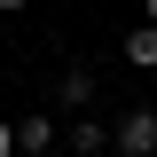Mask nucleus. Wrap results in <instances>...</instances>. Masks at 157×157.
Returning <instances> with one entry per match:
<instances>
[{
    "label": "nucleus",
    "instance_id": "obj_2",
    "mask_svg": "<svg viewBox=\"0 0 157 157\" xmlns=\"http://www.w3.org/2000/svg\"><path fill=\"white\" fill-rule=\"evenodd\" d=\"M63 149L71 157H102L110 149V126H102V118H71V126H63Z\"/></svg>",
    "mask_w": 157,
    "mask_h": 157
},
{
    "label": "nucleus",
    "instance_id": "obj_7",
    "mask_svg": "<svg viewBox=\"0 0 157 157\" xmlns=\"http://www.w3.org/2000/svg\"><path fill=\"white\" fill-rule=\"evenodd\" d=\"M141 24H157V0H141Z\"/></svg>",
    "mask_w": 157,
    "mask_h": 157
},
{
    "label": "nucleus",
    "instance_id": "obj_6",
    "mask_svg": "<svg viewBox=\"0 0 157 157\" xmlns=\"http://www.w3.org/2000/svg\"><path fill=\"white\" fill-rule=\"evenodd\" d=\"M0 157H16V126H8V118H0Z\"/></svg>",
    "mask_w": 157,
    "mask_h": 157
},
{
    "label": "nucleus",
    "instance_id": "obj_3",
    "mask_svg": "<svg viewBox=\"0 0 157 157\" xmlns=\"http://www.w3.org/2000/svg\"><path fill=\"white\" fill-rule=\"evenodd\" d=\"M55 141H63V126H55V118H16V149H24V157H47Z\"/></svg>",
    "mask_w": 157,
    "mask_h": 157
},
{
    "label": "nucleus",
    "instance_id": "obj_8",
    "mask_svg": "<svg viewBox=\"0 0 157 157\" xmlns=\"http://www.w3.org/2000/svg\"><path fill=\"white\" fill-rule=\"evenodd\" d=\"M0 8H8V16H16V8H32V0H0Z\"/></svg>",
    "mask_w": 157,
    "mask_h": 157
},
{
    "label": "nucleus",
    "instance_id": "obj_5",
    "mask_svg": "<svg viewBox=\"0 0 157 157\" xmlns=\"http://www.w3.org/2000/svg\"><path fill=\"white\" fill-rule=\"evenodd\" d=\"M63 102H71V110H86V102H94V71H86V63H71V71H63Z\"/></svg>",
    "mask_w": 157,
    "mask_h": 157
},
{
    "label": "nucleus",
    "instance_id": "obj_4",
    "mask_svg": "<svg viewBox=\"0 0 157 157\" xmlns=\"http://www.w3.org/2000/svg\"><path fill=\"white\" fill-rule=\"evenodd\" d=\"M126 63L134 71H157V24H134L126 32Z\"/></svg>",
    "mask_w": 157,
    "mask_h": 157
},
{
    "label": "nucleus",
    "instance_id": "obj_1",
    "mask_svg": "<svg viewBox=\"0 0 157 157\" xmlns=\"http://www.w3.org/2000/svg\"><path fill=\"white\" fill-rule=\"evenodd\" d=\"M110 149H118V157H149V149H157V110H126V118L110 126Z\"/></svg>",
    "mask_w": 157,
    "mask_h": 157
}]
</instances>
